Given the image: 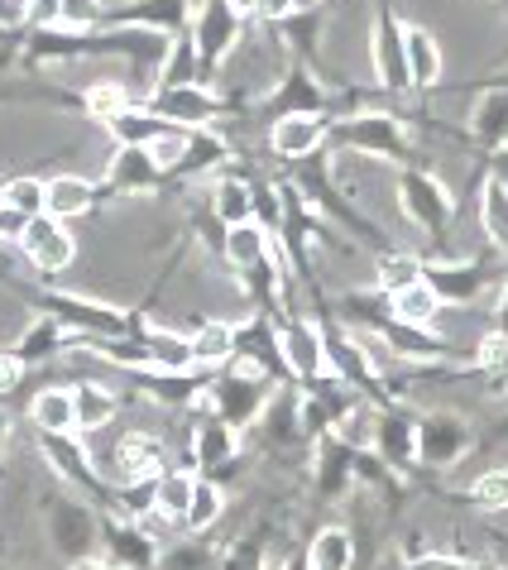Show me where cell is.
<instances>
[{
    "instance_id": "cell-1",
    "label": "cell",
    "mask_w": 508,
    "mask_h": 570,
    "mask_svg": "<svg viewBox=\"0 0 508 570\" xmlns=\"http://www.w3.org/2000/svg\"><path fill=\"white\" fill-rule=\"evenodd\" d=\"M326 145H336L345 154L374 158V164H393V168H412V135L399 120V110H351L341 120H326Z\"/></svg>"
},
{
    "instance_id": "cell-2",
    "label": "cell",
    "mask_w": 508,
    "mask_h": 570,
    "mask_svg": "<svg viewBox=\"0 0 508 570\" xmlns=\"http://www.w3.org/2000/svg\"><path fill=\"white\" fill-rule=\"evenodd\" d=\"M393 193H399V212L427 235V240L447 245V235L456 226V197L432 168H422V164L399 168L393 173Z\"/></svg>"
},
{
    "instance_id": "cell-3",
    "label": "cell",
    "mask_w": 508,
    "mask_h": 570,
    "mask_svg": "<svg viewBox=\"0 0 508 570\" xmlns=\"http://www.w3.org/2000/svg\"><path fill=\"white\" fill-rule=\"evenodd\" d=\"M504 259L499 255H480V259H422V278L427 288L441 297V307H475L485 297V288H495L504 278Z\"/></svg>"
},
{
    "instance_id": "cell-4",
    "label": "cell",
    "mask_w": 508,
    "mask_h": 570,
    "mask_svg": "<svg viewBox=\"0 0 508 570\" xmlns=\"http://www.w3.org/2000/svg\"><path fill=\"white\" fill-rule=\"evenodd\" d=\"M274 389L279 384H268V379H260V374H250V370H226V374H216L212 384H206V393H202V403L212 407V417H221L226 426H235V432H250L254 422H260V413H264V403L274 399Z\"/></svg>"
},
{
    "instance_id": "cell-5",
    "label": "cell",
    "mask_w": 508,
    "mask_h": 570,
    "mask_svg": "<svg viewBox=\"0 0 508 570\" xmlns=\"http://www.w3.org/2000/svg\"><path fill=\"white\" fill-rule=\"evenodd\" d=\"M370 68L379 91L408 97V68H403V20L393 0H374V24H370Z\"/></svg>"
},
{
    "instance_id": "cell-6",
    "label": "cell",
    "mask_w": 508,
    "mask_h": 570,
    "mask_svg": "<svg viewBox=\"0 0 508 570\" xmlns=\"http://www.w3.org/2000/svg\"><path fill=\"white\" fill-rule=\"evenodd\" d=\"M187 35H193L197 43V58H202V68L212 72L221 68L235 49H241V39H245V14L226 6V0H202V6L193 10V24H187Z\"/></svg>"
},
{
    "instance_id": "cell-7",
    "label": "cell",
    "mask_w": 508,
    "mask_h": 570,
    "mask_svg": "<svg viewBox=\"0 0 508 570\" xmlns=\"http://www.w3.org/2000/svg\"><path fill=\"white\" fill-rule=\"evenodd\" d=\"M470 446H475V436L460 413H447V407L418 413V465L422 470H456Z\"/></svg>"
},
{
    "instance_id": "cell-8",
    "label": "cell",
    "mask_w": 508,
    "mask_h": 570,
    "mask_svg": "<svg viewBox=\"0 0 508 570\" xmlns=\"http://www.w3.org/2000/svg\"><path fill=\"white\" fill-rule=\"evenodd\" d=\"M370 451H374L393 474H412V465H418V407H408V403L374 407Z\"/></svg>"
},
{
    "instance_id": "cell-9",
    "label": "cell",
    "mask_w": 508,
    "mask_h": 570,
    "mask_svg": "<svg viewBox=\"0 0 508 570\" xmlns=\"http://www.w3.org/2000/svg\"><path fill=\"white\" fill-rule=\"evenodd\" d=\"M158 120L178 125V130H212V125L221 120V110H226V101L216 97L206 82H193V87H158L149 91L145 101Z\"/></svg>"
},
{
    "instance_id": "cell-10",
    "label": "cell",
    "mask_w": 508,
    "mask_h": 570,
    "mask_svg": "<svg viewBox=\"0 0 508 570\" xmlns=\"http://www.w3.org/2000/svg\"><path fill=\"white\" fill-rule=\"evenodd\" d=\"M20 255L39 268L43 278H58V274H68L72 259H77V240H72V230L62 226V220L53 216H35V220H25V230H20Z\"/></svg>"
},
{
    "instance_id": "cell-11",
    "label": "cell",
    "mask_w": 508,
    "mask_h": 570,
    "mask_svg": "<svg viewBox=\"0 0 508 570\" xmlns=\"http://www.w3.org/2000/svg\"><path fill=\"white\" fill-rule=\"evenodd\" d=\"M466 139L485 154L508 149V77H489V82L475 91V106L466 116Z\"/></svg>"
},
{
    "instance_id": "cell-12",
    "label": "cell",
    "mask_w": 508,
    "mask_h": 570,
    "mask_svg": "<svg viewBox=\"0 0 508 570\" xmlns=\"http://www.w3.org/2000/svg\"><path fill=\"white\" fill-rule=\"evenodd\" d=\"M279 326V355H283V370H289L293 384H312V379L326 374V360H322V326L307 322V316H283Z\"/></svg>"
},
{
    "instance_id": "cell-13",
    "label": "cell",
    "mask_w": 508,
    "mask_h": 570,
    "mask_svg": "<svg viewBox=\"0 0 508 570\" xmlns=\"http://www.w3.org/2000/svg\"><path fill=\"white\" fill-rule=\"evenodd\" d=\"M187 461H193V470L206 474V480H221V474H231L235 465H241V432L206 413V417L193 426V446H187Z\"/></svg>"
},
{
    "instance_id": "cell-14",
    "label": "cell",
    "mask_w": 508,
    "mask_h": 570,
    "mask_svg": "<svg viewBox=\"0 0 508 570\" xmlns=\"http://www.w3.org/2000/svg\"><path fill=\"white\" fill-rule=\"evenodd\" d=\"M49 537L68 561H91V551L101 542V518L77 499H58L49 509Z\"/></svg>"
},
{
    "instance_id": "cell-15",
    "label": "cell",
    "mask_w": 508,
    "mask_h": 570,
    "mask_svg": "<svg viewBox=\"0 0 508 570\" xmlns=\"http://www.w3.org/2000/svg\"><path fill=\"white\" fill-rule=\"evenodd\" d=\"M43 312L53 316L62 331H82V336H125L130 331V316H120L116 307L91 303V297H72V293H49L43 297Z\"/></svg>"
},
{
    "instance_id": "cell-16",
    "label": "cell",
    "mask_w": 508,
    "mask_h": 570,
    "mask_svg": "<svg viewBox=\"0 0 508 570\" xmlns=\"http://www.w3.org/2000/svg\"><path fill=\"white\" fill-rule=\"evenodd\" d=\"M101 24H125V29H149V35H183L193 24V0H125V6L106 10Z\"/></svg>"
},
{
    "instance_id": "cell-17",
    "label": "cell",
    "mask_w": 508,
    "mask_h": 570,
    "mask_svg": "<svg viewBox=\"0 0 508 570\" xmlns=\"http://www.w3.org/2000/svg\"><path fill=\"white\" fill-rule=\"evenodd\" d=\"M312 484H316V499L322 503H341L355 484V446L331 432L322 441H312Z\"/></svg>"
},
{
    "instance_id": "cell-18",
    "label": "cell",
    "mask_w": 508,
    "mask_h": 570,
    "mask_svg": "<svg viewBox=\"0 0 508 570\" xmlns=\"http://www.w3.org/2000/svg\"><path fill=\"white\" fill-rule=\"evenodd\" d=\"M168 470V446L149 432H130L116 441L110 451V480L116 484H139V480H158Z\"/></svg>"
},
{
    "instance_id": "cell-19",
    "label": "cell",
    "mask_w": 508,
    "mask_h": 570,
    "mask_svg": "<svg viewBox=\"0 0 508 570\" xmlns=\"http://www.w3.org/2000/svg\"><path fill=\"white\" fill-rule=\"evenodd\" d=\"M403 68H408V91H432L447 82V49L432 29L403 24Z\"/></svg>"
},
{
    "instance_id": "cell-20",
    "label": "cell",
    "mask_w": 508,
    "mask_h": 570,
    "mask_svg": "<svg viewBox=\"0 0 508 570\" xmlns=\"http://www.w3.org/2000/svg\"><path fill=\"white\" fill-rule=\"evenodd\" d=\"M326 106H331V91L316 82L307 68H289L274 82V91H268V101H264V110L274 120L279 116H322Z\"/></svg>"
},
{
    "instance_id": "cell-21",
    "label": "cell",
    "mask_w": 508,
    "mask_h": 570,
    "mask_svg": "<svg viewBox=\"0 0 508 570\" xmlns=\"http://www.w3.org/2000/svg\"><path fill=\"white\" fill-rule=\"evenodd\" d=\"M101 547L116 570H154L158 561V542L130 518H101Z\"/></svg>"
},
{
    "instance_id": "cell-22",
    "label": "cell",
    "mask_w": 508,
    "mask_h": 570,
    "mask_svg": "<svg viewBox=\"0 0 508 570\" xmlns=\"http://www.w3.org/2000/svg\"><path fill=\"white\" fill-rule=\"evenodd\" d=\"M268 149L283 164H303L326 149V120L322 116H279L268 125Z\"/></svg>"
},
{
    "instance_id": "cell-23",
    "label": "cell",
    "mask_w": 508,
    "mask_h": 570,
    "mask_svg": "<svg viewBox=\"0 0 508 570\" xmlns=\"http://www.w3.org/2000/svg\"><path fill=\"white\" fill-rule=\"evenodd\" d=\"M39 446H43V455H49L53 470H58L68 484L87 489V494H106V480L97 474V465H91V451H87V446H82V441H77L72 432H62V436L39 432Z\"/></svg>"
},
{
    "instance_id": "cell-24",
    "label": "cell",
    "mask_w": 508,
    "mask_h": 570,
    "mask_svg": "<svg viewBox=\"0 0 508 570\" xmlns=\"http://www.w3.org/2000/svg\"><path fill=\"white\" fill-rule=\"evenodd\" d=\"M97 183L82 178V173H53V178H43V216H53V220H77V216H87L91 207H97Z\"/></svg>"
},
{
    "instance_id": "cell-25",
    "label": "cell",
    "mask_w": 508,
    "mask_h": 570,
    "mask_svg": "<svg viewBox=\"0 0 508 570\" xmlns=\"http://www.w3.org/2000/svg\"><path fill=\"white\" fill-rule=\"evenodd\" d=\"M158 183H164V168L154 164L149 149H120L116 145V154H110V164H106V187L110 193L139 197V193H154Z\"/></svg>"
},
{
    "instance_id": "cell-26",
    "label": "cell",
    "mask_w": 508,
    "mask_h": 570,
    "mask_svg": "<svg viewBox=\"0 0 508 570\" xmlns=\"http://www.w3.org/2000/svg\"><path fill=\"white\" fill-rule=\"evenodd\" d=\"M130 331L145 341L149 351V370L158 374H193V345H187L183 331H168V326H145L139 316H130Z\"/></svg>"
},
{
    "instance_id": "cell-27",
    "label": "cell",
    "mask_w": 508,
    "mask_h": 570,
    "mask_svg": "<svg viewBox=\"0 0 508 570\" xmlns=\"http://www.w3.org/2000/svg\"><path fill=\"white\" fill-rule=\"evenodd\" d=\"M120 399L110 393L101 379H77L72 384V432H106L116 422Z\"/></svg>"
},
{
    "instance_id": "cell-28",
    "label": "cell",
    "mask_w": 508,
    "mask_h": 570,
    "mask_svg": "<svg viewBox=\"0 0 508 570\" xmlns=\"http://www.w3.org/2000/svg\"><path fill=\"white\" fill-rule=\"evenodd\" d=\"M206 212H212L221 226H245L254 220V202H250V178H241L235 168H221L212 178V202H206Z\"/></svg>"
},
{
    "instance_id": "cell-29",
    "label": "cell",
    "mask_w": 508,
    "mask_h": 570,
    "mask_svg": "<svg viewBox=\"0 0 508 570\" xmlns=\"http://www.w3.org/2000/svg\"><path fill=\"white\" fill-rule=\"evenodd\" d=\"M303 557L307 570H355V532L341 528V522H326V528L312 532Z\"/></svg>"
},
{
    "instance_id": "cell-30",
    "label": "cell",
    "mask_w": 508,
    "mask_h": 570,
    "mask_svg": "<svg viewBox=\"0 0 508 570\" xmlns=\"http://www.w3.org/2000/svg\"><path fill=\"white\" fill-rule=\"evenodd\" d=\"M193 82H206V68H202V58H197L193 35L183 29V35L168 39L164 62H158V72H154V91L158 87H193Z\"/></svg>"
},
{
    "instance_id": "cell-31",
    "label": "cell",
    "mask_w": 508,
    "mask_h": 570,
    "mask_svg": "<svg viewBox=\"0 0 508 570\" xmlns=\"http://www.w3.org/2000/svg\"><path fill=\"white\" fill-rule=\"evenodd\" d=\"M480 230H485L489 255H499L508 264V187L495 173H485L480 183Z\"/></svg>"
},
{
    "instance_id": "cell-32",
    "label": "cell",
    "mask_w": 508,
    "mask_h": 570,
    "mask_svg": "<svg viewBox=\"0 0 508 570\" xmlns=\"http://www.w3.org/2000/svg\"><path fill=\"white\" fill-rule=\"evenodd\" d=\"M14 355H20V364L29 370V364H49V360H58L62 351H68V331H62L49 312L43 316H35L25 331H20V341L10 345Z\"/></svg>"
},
{
    "instance_id": "cell-33",
    "label": "cell",
    "mask_w": 508,
    "mask_h": 570,
    "mask_svg": "<svg viewBox=\"0 0 508 570\" xmlns=\"http://www.w3.org/2000/svg\"><path fill=\"white\" fill-rule=\"evenodd\" d=\"M389 316H393V322H403V326L432 331L441 316H447V307H441V297L427 288V278H418V283H408L403 293H393V297H389Z\"/></svg>"
},
{
    "instance_id": "cell-34",
    "label": "cell",
    "mask_w": 508,
    "mask_h": 570,
    "mask_svg": "<svg viewBox=\"0 0 508 570\" xmlns=\"http://www.w3.org/2000/svg\"><path fill=\"white\" fill-rule=\"evenodd\" d=\"M193 484H197L193 465H168L154 480V513L168 518L173 528H183V513H187V503H193Z\"/></svg>"
},
{
    "instance_id": "cell-35",
    "label": "cell",
    "mask_w": 508,
    "mask_h": 570,
    "mask_svg": "<svg viewBox=\"0 0 508 570\" xmlns=\"http://www.w3.org/2000/svg\"><path fill=\"white\" fill-rule=\"evenodd\" d=\"M187 345H193V370H221L235 360V322H202Z\"/></svg>"
},
{
    "instance_id": "cell-36",
    "label": "cell",
    "mask_w": 508,
    "mask_h": 570,
    "mask_svg": "<svg viewBox=\"0 0 508 570\" xmlns=\"http://www.w3.org/2000/svg\"><path fill=\"white\" fill-rule=\"evenodd\" d=\"M29 422H35V432H49V436L72 432V389H62V384L39 389L29 399Z\"/></svg>"
},
{
    "instance_id": "cell-37",
    "label": "cell",
    "mask_w": 508,
    "mask_h": 570,
    "mask_svg": "<svg viewBox=\"0 0 508 570\" xmlns=\"http://www.w3.org/2000/svg\"><path fill=\"white\" fill-rule=\"evenodd\" d=\"M268 249H274L268 230H260L254 220H245V226H231V230H226V240H221V259H226L235 274H245V268H254L260 259H268Z\"/></svg>"
},
{
    "instance_id": "cell-38",
    "label": "cell",
    "mask_w": 508,
    "mask_h": 570,
    "mask_svg": "<svg viewBox=\"0 0 508 570\" xmlns=\"http://www.w3.org/2000/svg\"><path fill=\"white\" fill-rule=\"evenodd\" d=\"M226 518V489H221L216 480H206V474H197V484H193V503H187V513H183V532H212L216 522Z\"/></svg>"
},
{
    "instance_id": "cell-39",
    "label": "cell",
    "mask_w": 508,
    "mask_h": 570,
    "mask_svg": "<svg viewBox=\"0 0 508 570\" xmlns=\"http://www.w3.org/2000/svg\"><path fill=\"white\" fill-rule=\"evenodd\" d=\"M106 130H110V139H116L120 149H149L154 139L168 130V120H158L149 106H130V110H125V116L110 120Z\"/></svg>"
},
{
    "instance_id": "cell-40",
    "label": "cell",
    "mask_w": 508,
    "mask_h": 570,
    "mask_svg": "<svg viewBox=\"0 0 508 570\" xmlns=\"http://www.w3.org/2000/svg\"><path fill=\"white\" fill-rule=\"evenodd\" d=\"M422 259L427 255H412V249H384V255H374V288L384 297L403 293L408 283L422 278Z\"/></svg>"
},
{
    "instance_id": "cell-41",
    "label": "cell",
    "mask_w": 508,
    "mask_h": 570,
    "mask_svg": "<svg viewBox=\"0 0 508 570\" xmlns=\"http://www.w3.org/2000/svg\"><path fill=\"white\" fill-rule=\"evenodd\" d=\"M130 106H145L135 97V87H125V82H91L87 91H82V110L91 120H101V125H110L116 116H125Z\"/></svg>"
},
{
    "instance_id": "cell-42",
    "label": "cell",
    "mask_w": 508,
    "mask_h": 570,
    "mask_svg": "<svg viewBox=\"0 0 508 570\" xmlns=\"http://www.w3.org/2000/svg\"><path fill=\"white\" fill-rule=\"evenodd\" d=\"M460 499H466L470 509H480V513H508V465L485 470L480 480H470V489Z\"/></svg>"
},
{
    "instance_id": "cell-43",
    "label": "cell",
    "mask_w": 508,
    "mask_h": 570,
    "mask_svg": "<svg viewBox=\"0 0 508 570\" xmlns=\"http://www.w3.org/2000/svg\"><path fill=\"white\" fill-rule=\"evenodd\" d=\"M154 570H216V551L202 537H187V542H173L168 551H158Z\"/></svg>"
},
{
    "instance_id": "cell-44",
    "label": "cell",
    "mask_w": 508,
    "mask_h": 570,
    "mask_svg": "<svg viewBox=\"0 0 508 570\" xmlns=\"http://www.w3.org/2000/svg\"><path fill=\"white\" fill-rule=\"evenodd\" d=\"M0 207L14 212L20 220L43 216V178H10L6 193H0Z\"/></svg>"
},
{
    "instance_id": "cell-45",
    "label": "cell",
    "mask_w": 508,
    "mask_h": 570,
    "mask_svg": "<svg viewBox=\"0 0 508 570\" xmlns=\"http://www.w3.org/2000/svg\"><path fill=\"white\" fill-rule=\"evenodd\" d=\"M101 20H106L101 0H58V29H68V35H91Z\"/></svg>"
},
{
    "instance_id": "cell-46",
    "label": "cell",
    "mask_w": 508,
    "mask_h": 570,
    "mask_svg": "<svg viewBox=\"0 0 508 570\" xmlns=\"http://www.w3.org/2000/svg\"><path fill=\"white\" fill-rule=\"evenodd\" d=\"M264 537H235L216 557V570H264Z\"/></svg>"
},
{
    "instance_id": "cell-47",
    "label": "cell",
    "mask_w": 508,
    "mask_h": 570,
    "mask_svg": "<svg viewBox=\"0 0 508 570\" xmlns=\"http://www.w3.org/2000/svg\"><path fill=\"white\" fill-rule=\"evenodd\" d=\"M20 20L35 35H49V29H58V0H29V6H20Z\"/></svg>"
},
{
    "instance_id": "cell-48",
    "label": "cell",
    "mask_w": 508,
    "mask_h": 570,
    "mask_svg": "<svg viewBox=\"0 0 508 570\" xmlns=\"http://www.w3.org/2000/svg\"><path fill=\"white\" fill-rule=\"evenodd\" d=\"M25 384V364H20V355L14 351H0V399H10L14 389Z\"/></svg>"
},
{
    "instance_id": "cell-49",
    "label": "cell",
    "mask_w": 508,
    "mask_h": 570,
    "mask_svg": "<svg viewBox=\"0 0 508 570\" xmlns=\"http://www.w3.org/2000/svg\"><path fill=\"white\" fill-rule=\"evenodd\" d=\"M408 570H480L475 561H466V557H441V551H432V557H422V561H408Z\"/></svg>"
},
{
    "instance_id": "cell-50",
    "label": "cell",
    "mask_w": 508,
    "mask_h": 570,
    "mask_svg": "<svg viewBox=\"0 0 508 570\" xmlns=\"http://www.w3.org/2000/svg\"><path fill=\"white\" fill-rule=\"evenodd\" d=\"M250 14L254 20H264V24H283L293 14V0H254Z\"/></svg>"
},
{
    "instance_id": "cell-51",
    "label": "cell",
    "mask_w": 508,
    "mask_h": 570,
    "mask_svg": "<svg viewBox=\"0 0 508 570\" xmlns=\"http://www.w3.org/2000/svg\"><path fill=\"white\" fill-rule=\"evenodd\" d=\"M264 570H307V557H303V551H289V557H283V561L264 566Z\"/></svg>"
},
{
    "instance_id": "cell-52",
    "label": "cell",
    "mask_w": 508,
    "mask_h": 570,
    "mask_svg": "<svg viewBox=\"0 0 508 570\" xmlns=\"http://www.w3.org/2000/svg\"><path fill=\"white\" fill-rule=\"evenodd\" d=\"M326 0H293V14H322Z\"/></svg>"
},
{
    "instance_id": "cell-53",
    "label": "cell",
    "mask_w": 508,
    "mask_h": 570,
    "mask_svg": "<svg viewBox=\"0 0 508 570\" xmlns=\"http://www.w3.org/2000/svg\"><path fill=\"white\" fill-rule=\"evenodd\" d=\"M72 570H116V566H110V561H77Z\"/></svg>"
},
{
    "instance_id": "cell-54",
    "label": "cell",
    "mask_w": 508,
    "mask_h": 570,
    "mask_svg": "<svg viewBox=\"0 0 508 570\" xmlns=\"http://www.w3.org/2000/svg\"><path fill=\"white\" fill-rule=\"evenodd\" d=\"M6 436H10V422H6V413H0V455H6Z\"/></svg>"
},
{
    "instance_id": "cell-55",
    "label": "cell",
    "mask_w": 508,
    "mask_h": 570,
    "mask_svg": "<svg viewBox=\"0 0 508 570\" xmlns=\"http://www.w3.org/2000/svg\"><path fill=\"white\" fill-rule=\"evenodd\" d=\"M0 193H6V178H0Z\"/></svg>"
},
{
    "instance_id": "cell-56",
    "label": "cell",
    "mask_w": 508,
    "mask_h": 570,
    "mask_svg": "<svg viewBox=\"0 0 508 570\" xmlns=\"http://www.w3.org/2000/svg\"><path fill=\"white\" fill-rule=\"evenodd\" d=\"M0 39H6V24H0Z\"/></svg>"
},
{
    "instance_id": "cell-57",
    "label": "cell",
    "mask_w": 508,
    "mask_h": 570,
    "mask_svg": "<svg viewBox=\"0 0 508 570\" xmlns=\"http://www.w3.org/2000/svg\"><path fill=\"white\" fill-rule=\"evenodd\" d=\"M504 154H508V149H504Z\"/></svg>"
}]
</instances>
